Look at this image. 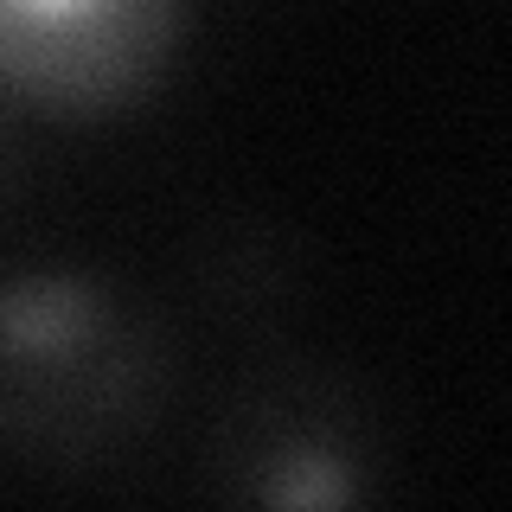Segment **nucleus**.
<instances>
[{"label":"nucleus","mask_w":512,"mask_h":512,"mask_svg":"<svg viewBox=\"0 0 512 512\" xmlns=\"http://www.w3.org/2000/svg\"><path fill=\"white\" fill-rule=\"evenodd\" d=\"M180 397V327L96 263L0 276V455L96 474L135 455Z\"/></svg>","instance_id":"nucleus-1"},{"label":"nucleus","mask_w":512,"mask_h":512,"mask_svg":"<svg viewBox=\"0 0 512 512\" xmlns=\"http://www.w3.org/2000/svg\"><path fill=\"white\" fill-rule=\"evenodd\" d=\"M384 474L391 442L372 391L301 346L250 352L199 436V480L224 506H365Z\"/></svg>","instance_id":"nucleus-2"},{"label":"nucleus","mask_w":512,"mask_h":512,"mask_svg":"<svg viewBox=\"0 0 512 512\" xmlns=\"http://www.w3.org/2000/svg\"><path fill=\"white\" fill-rule=\"evenodd\" d=\"M192 0H0V96L26 116L109 122L154 103Z\"/></svg>","instance_id":"nucleus-3"},{"label":"nucleus","mask_w":512,"mask_h":512,"mask_svg":"<svg viewBox=\"0 0 512 512\" xmlns=\"http://www.w3.org/2000/svg\"><path fill=\"white\" fill-rule=\"evenodd\" d=\"M186 269H192L199 308L237 333L282 327L295 314V301L308 295V244L256 205H231V212L205 218Z\"/></svg>","instance_id":"nucleus-4"},{"label":"nucleus","mask_w":512,"mask_h":512,"mask_svg":"<svg viewBox=\"0 0 512 512\" xmlns=\"http://www.w3.org/2000/svg\"><path fill=\"white\" fill-rule=\"evenodd\" d=\"M20 180H26V109L0 96V205L20 192Z\"/></svg>","instance_id":"nucleus-5"}]
</instances>
